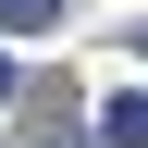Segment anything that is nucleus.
Segmentation results:
<instances>
[{
  "label": "nucleus",
  "mask_w": 148,
  "mask_h": 148,
  "mask_svg": "<svg viewBox=\"0 0 148 148\" xmlns=\"http://www.w3.org/2000/svg\"><path fill=\"white\" fill-rule=\"evenodd\" d=\"M99 148H148V99H111L99 111Z\"/></svg>",
  "instance_id": "nucleus-1"
},
{
  "label": "nucleus",
  "mask_w": 148,
  "mask_h": 148,
  "mask_svg": "<svg viewBox=\"0 0 148 148\" xmlns=\"http://www.w3.org/2000/svg\"><path fill=\"white\" fill-rule=\"evenodd\" d=\"M62 25V0H0V37H49Z\"/></svg>",
  "instance_id": "nucleus-2"
},
{
  "label": "nucleus",
  "mask_w": 148,
  "mask_h": 148,
  "mask_svg": "<svg viewBox=\"0 0 148 148\" xmlns=\"http://www.w3.org/2000/svg\"><path fill=\"white\" fill-rule=\"evenodd\" d=\"M12 86H25V74H12V49H0V111H12Z\"/></svg>",
  "instance_id": "nucleus-3"
},
{
  "label": "nucleus",
  "mask_w": 148,
  "mask_h": 148,
  "mask_svg": "<svg viewBox=\"0 0 148 148\" xmlns=\"http://www.w3.org/2000/svg\"><path fill=\"white\" fill-rule=\"evenodd\" d=\"M136 49H148V25H136Z\"/></svg>",
  "instance_id": "nucleus-4"
}]
</instances>
